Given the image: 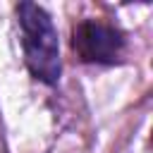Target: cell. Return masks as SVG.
<instances>
[{
	"instance_id": "cell-2",
	"label": "cell",
	"mask_w": 153,
	"mask_h": 153,
	"mask_svg": "<svg viewBox=\"0 0 153 153\" xmlns=\"http://www.w3.org/2000/svg\"><path fill=\"white\" fill-rule=\"evenodd\" d=\"M72 48L84 62L112 65L117 62L124 48V33L115 29L112 24H105L98 19H84L74 26Z\"/></svg>"
},
{
	"instance_id": "cell-1",
	"label": "cell",
	"mask_w": 153,
	"mask_h": 153,
	"mask_svg": "<svg viewBox=\"0 0 153 153\" xmlns=\"http://www.w3.org/2000/svg\"><path fill=\"white\" fill-rule=\"evenodd\" d=\"M19 29H22V48L24 60L33 79L53 86L60 79V41L53 26L50 14L36 2L17 5Z\"/></svg>"
}]
</instances>
